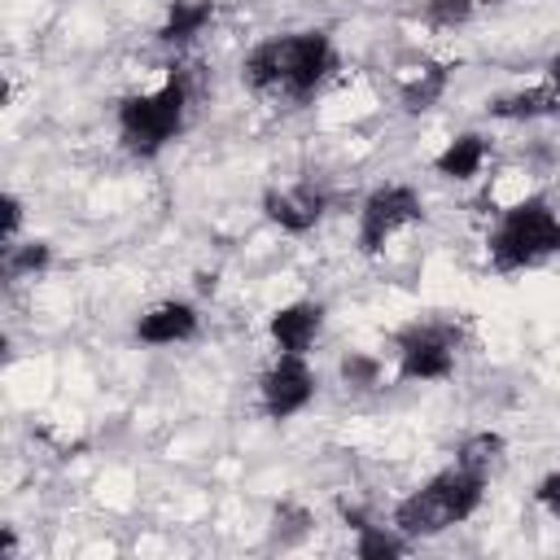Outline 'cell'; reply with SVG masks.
Instances as JSON below:
<instances>
[{"mask_svg": "<svg viewBox=\"0 0 560 560\" xmlns=\"http://www.w3.org/2000/svg\"><path fill=\"white\" fill-rule=\"evenodd\" d=\"M337 66V52H332V39L324 31H298V35H276V39H262L241 74L254 92H280V96H293V101H306L324 79L328 70Z\"/></svg>", "mask_w": 560, "mask_h": 560, "instance_id": "cell-1", "label": "cell"}, {"mask_svg": "<svg viewBox=\"0 0 560 560\" xmlns=\"http://www.w3.org/2000/svg\"><path fill=\"white\" fill-rule=\"evenodd\" d=\"M481 486H486L481 472H468L459 464L455 468H442L438 477H429L416 494H407L394 508V529L402 538H433L446 525H455V521H464V516L477 512Z\"/></svg>", "mask_w": 560, "mask_h": 560, "instance_id": "cell-2", "label": "cell"}, {"mask_svg": "<svg viewBox=\"0 0 560 560\" xmlns=\"http://www.w3.org/2000/svg\"><path fill=\"white\" fill-rule=\"evenodd\" d=\"M184 105H188V74L184 70H171L158 92L127 96L118 105V131H122L127 153H136V158L162 153L184 127Z\"/></svg>", "mask_w": 560, "mask_h": 560, "instance_id": "cell-3", "label": "cell"}, {"mask_svg": "<svg viewBox=\"0 0 560 560\" xmlns=\"http://www.w3.org/2000/svg\"><path fill=\"white\" fill-rule=\"evenodd\" d=\"M551 254H560V219L547 201L529 197V201H516L512 210H503L499 228L490 232V262L499 271H521Z\"/></svg>", "mask_w": 560, "mask_h": 560, "instance_id": "cell-4", "label": "cell"}, {"mask_svg": "<svg viewBox=\"0 0 560 560\" xmlns=\"http://www.w3.org/2000/svg\"><path fill=\"white\" fill-rule=\"evenodd\" d=\"M424 219V201L416 188L407 184H385L376 192H368L363 210H359V249L363 254H381L385 241H394L402 228Z\"/></svg>", "mask_w": 560, "mask_h": 560, "instance_id": "cell-5", "label": "cell"}, {"mask_svg": "<svg viewBox=\"0 0 560 560\" xmlns=\"http://www.w3.org/2000/svg\"><path fill=\"white\" fill-rule=\"evenodd\" d=\"M398 372L407 381H442L455 372V328L411 324L398 332Z\"/></svg>", "mask_w": 560, "mask_h": 560, "instance_id": "cell-6", "label": "cell"}, {"mask_svg": "<svg viewBox=\"0 0 560 560\" xmlns=\"http://www.w3.org/2000/svg\"><path fill=\"white\" fill-rule=\"evenodd\" d=\"M258 389H262L267 416H271V420H289V416H298V411L315 398V372L302 363V354H280V359L262 372Z\"/></svg>", "mask_w": 560, "mask_h": 560, "instance_id": "cell-7", "label": "cell"}, {"mask_svg": "<svg viewBox=\"0 0 560 560\" xmlns=\"http://www.w3.org/2000/svg\"><path fill=\"white\" fill-rule=\"evenodd\" d=\"M262 210L276 228L284 232H311L324 219V192L315 184H293V188H267Z\"/></svg>", "mask_w": 560, "mask_h": 560, "instance_id": "cell-8", "label": "cell"}, {"mask_svg": "<svg viewBox=\"0 0 560 560\" xmlns=\"http://www.w3.org/2000/svg\"><path fill=\"white\" fill-rule=\"evenodd\" d=\"M319 324H324V306L319 302H289L267 319V332H271L280 354H306L311 341L319 337Z\"/></svg>", "mask_w": 560, "mask_h": 560, "instance_id": "cell-9", "label": "cell"}, {"mask_svg": "<svg viewBox=\"0 0 560 560\" xmlns=\"http://www.w3.org/2000/svg\"><path fill=\"white\" fill-rule=\"evenodd\" d=\"M192 332H197V311L188 302H175V298L149 306L136 319V337L149 346H175V341H188Z\"/></svg>", "mask_w": 560, "mask_h": 560, "instance_id": "cell-10", "label": "cell"}, {"mask_svg": "<svg viewBox=\"0 0 560 560\" xmlns=\"http://www.w3.org/2000/svg\"><path fill=\"white\" fill-rule=\"evenodd\" d=\"M446 79H451V66H446V61H429V57L411 61V66L398 74L402 105H407V109H429V105L442 96Z\"/></svg>", "mask_w": 560, "mask_h": 560, "instance_id": "cell-11", "label": "cell"}, {"mask_svg": "<svg viewBox=\"0 0 560 560\" xmlns=\"http://www.w3.org/2000/svg\"><path fill=\"white\" fill-rule=\"evenodd\" d=\"M486 158H490V140L477 136V131H464V136H455V140L433 158V171L446 175V179H472V175L486 166Z\"/></svg>", "mask_w": 560, "mask_h": 560, "instance_id": "cell-12", "label": "cell"}, {"mask_svg": "<svg viewBox=\"0 0 560 560\" xmlns=\"http://www.w3.org/2000/svg\"><path fill=\"white\" fill-rule=\"evenodd\" d=\"M556 109H560V92L556 88H525V92H508V96H494L490 101V114L494 118H508V122L547 118Z\"/></svg>", "mask_w": 560, "mask_h": 560, "instance_id": "cell-13", "label": "cell"}, {"mask_svg": "<svg viewBox=\"0 0 560 560\" xmlns=\"http://www.w3.org/2000/svg\"><path fill=\"white\" fill-rule=\"evenodd\" d=\"M214 18V0H171L166 22H162V39L166 44H188L192 35L206 31V22Z\"/></svg>", "mask_w": 560, "mask_h": 560, "instance_id": "cell-14", "label": "cell"}, {"mask_svg": "<svg viewBox=\"0 0 560 560\" xmlns=\"http://www.w3.org/2000/svg\"><path fill=\"white\" fill-rule=\"evenodd\" d=\"M499 455H503V438L499 433H472V438H464L459 442V451H455V464L459 468H468V472H490L494 464H499Z\"/></svg>", "mask_w": 560, "mask_h": 560, "instance_id": "cell-15", "label": "cell"}, {"mask_svg": "<svg viewBox=\"0 0 560 560\" xmlns=\"http://www.w3.org/2000/svg\"><path fill=\"white\" fill-rule=\"evenodd\" d=\"M359 560H394L407 551V542L389 529H376V525H359Z\"/></svg>", "mask_w": 560, "mask_h": 560, "instance_id": "cell-16", "label": "cell"}, {"mask_svg": "<svg viewBox=\"0 0 560 560\" xmlns=\"http://www.w3.org/2000/svg\"><path fill=\"white\" fill-rule=\"evenodd\" d=\"M52 258V249L44 241H26V245H4V271L9 276H31V271H44Z\"/></svg>", "mask_w": 560, "mask_h": 560, "instance_id": "cell-17", "label": "cell"}, {"mask_svg": "<svg viewBox=\"0 0 560 560\" xmlns=\"http://www.w3.org/2000/svg\"><path fill=\"white\" fill-rule=\"evenodd\" d=\"M341 381H346L350 389H376V385H381V363H376L372 354H363V350H350V354L341 359Z\"/></svg>", "mask_w": 560, "mask_h": 560, "instance_id": "cell-18", "label": "cell"}, {"mask_svg": "<svg viewBox=\"0 0 560 560\" xmlns=\"http://www.w3.org/2000/svg\"><path fill=\"white\" fill-rule=\"evenodd\" d=\"M429 22L433 26H459V22H468V13H472V0H429Z\"/></svg>", "mask_w": 560, "mask_h": 560, "instance_id": "cell-19", "label": "cell"}, {"mask_svg": "<svg viewBox=\"0 0 560 560\" xmlns=\"http://www.w3.org/2000/svg\"><path fill=\"white\" fill-rule=\"evenodd\" d=\"M306 525H311V516H306L302 508H293V503H284V508L276 512V538H280V542L302 538V534H306Z\"/></svg>", "mask_w": 560, "mask_h": 560, "instance_id": "cell-20", "label": "cell"}, {"mask_svg": "<svg viewBox=\"0 0 560 560\" xmlns=\"http://www.w3.org/2000/svg\"><path fill=\"white\" fill-rule=\"evenodd\" d=\"M534 499H538V503H542V508H547V512L560 521V468H556V472H547V477L538 481Z\"/></svg>", "mask_w": 560, "mask_h": 560, "instance_id": "cell-21", "label": "cell"}, {"mask_svg": "<svg viewBox=\"0 0 560 560\" xmlns=\"http://www.w3.org/2000/svg\"><path fill=\"white\" fill-rule=\"evenodd\" d=\"M18 228H22V201L9 192V197H4V245H13Z\"/></svg>", "mask_w": 560, "mask_h": 560, "instance_id": "cell-22", "label": "cell"}, {"mask_svg": "<svg viewBox=\"0 0 560 560\" xmlns=\"http://www.w3.org/2000/svg\"><path fill=\"white\" fill-rule=\"evenodd\" d=\"M547 70H551V88L560 92V57H551V66H547Z\"/></svg>", "mask_w": 560, "mask_h": 560, "instance_id": "cell-23", "label": "cell"}, {"mask_svg": "<svg viewBox=\"0 0 560 560\" xmlns=\"http://www.w3.org/2000/svg\"><path fill=\"white\" fill-rule=\"evenodd\" d=\"M472 4H499V0H472Z\"/></svg>", "mask_w": 560, "mask_h": 560, "instance_id": "cell-24", "label": "cell"}]
</instances>
